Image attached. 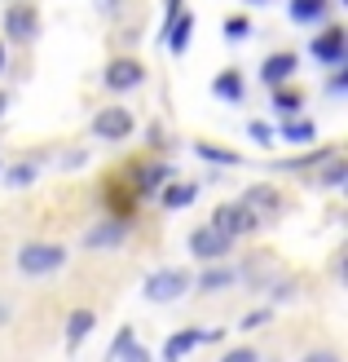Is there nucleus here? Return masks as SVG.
<instances>
[{
  "label": "nucleus",
  "instance_id": "1",
  "mask_svg": "<svg viewBox=\"0 0 348 362\" xmlns=\"http://www.w3.org/2000/svg\"><path fill=\"white\" fill-rule=\"evenodd\" d=\"M66 265V247L62 243H27L18 252V269L27 279H44V274H58Z\"/></svg>",
  "mask_w": 348,
  "mask_h": 362
},
{
  "label": "nucleus",
  "instance_id": "2",
  "mask_svg": "<svg viewBox=\"0 0 348 362\" xmlns=\"http://www.w3.org/2000/svg\"><path fill=\"white\" fill-rule=\"evenodd\" d=\"M145 300H155V305H168V300H181L190 292V274L186 269H155L150 279H145Z\"/></svg>",
  "mask_w": 348,
  "mask_h": 362
},
{
  "label": "nucleus",
  "instance_id": "3",
  "mask_svg": "<svg viewBox=\"0 0 348 362\" xmlns=\"http://www.w3.org/2000/svg\"><path fill=\"white\" fill-rule=\"evenodd\" d=\"M212 226L221 230V234H229V239H243V234H256L260 216H256L243 199H238V204H221V208L212 212Z\"/></svg>",
  "mask_w": 348,
  "mask_h": 362
},
{
  "label": "nucleus",
  "instance_id": "4",
  "mask_svg": "<svg viewBox=\"0 0 348 362\" xmlns=\"http://www.w3.org/2000/svg\"><path fill=\"white\" fill-rule=\"evenodd\" d=\"M229 247H234V239H229V234H221V230H216L212 221L208 226H198L194 234H190V257H198V261H225L229 257Z\"/></svg>",
  "mask_w": 348,
  "mask_h": 362
},
{
  "label": "nucleus",
  "instance_id": "5",
  "mask_svg": "<svg viewBox=\"0 0 348 362\" xmlns=\"http://www.w3.org/2000/svg\"><path fill=\"white\" fill-rule=\"evenodd\" d=\"M5 35L9 40H23V45H31L40 35V13H35L31 0H13L5 9Z\"/></svg>",
  "mask_w": 348,
  "mask_h": 362
},
{
  "label": "nucleus",
  "instance_id": "6",
  "mask_svg": "<svg viewBox=\"0 0 348 362\" xmlns=\"http://www.w3.org/2000/svg\"><path fill=\"white\" fill-rule=\"evenodd\" d=\"M133 111H124V106H106V111H97V119H93V133L102 137V141H124L128 133H133Z\"/></svg>",
  "mask_w": 348,
  "mask_h": 362
},
{
  "label": "nucleus",
  "instance_id": "7",
  "mask_svg": "<svg viewBox=\"0 0 348 362\" xmlns=\"http://www.w3.org/2000/svg\"><path fill=\"white\" fill-rule=\"evenodd\" d=\"M141 80H145V66L137 58H115L106 66V76H102V84L111 88V93H128V88H137Z\"/></svg>",
  "mask_w": 348,
  "mask_h": 362
},
{
  "label": "nucleus",
  "instance_id": "8",
  "mask_svg": "<svg viewBox=\"0 0 348 362\" xmlns=\"http://www.w3.org/2000/svg\"><path fill=\"white\" fill-rule=\"evenodd\" d=\"M348 35H344V27H326L322 35H313V45H308V53H313L318 62H326V66H340L344 62V53H348Z\"/></svg>",
  "mask_w": 348,
  "mask_h": 362
},
{
  "label": "nucleus",
  "instance_id": "9",
  "mask_svg": "<svg viewBox=\"0 0 348 362\" xmlns=\"http://www.w3.org/2000/svg\"><path fill=\"white\" fill-rule=\"evenodd\" d=\"M128 239V221H119V216H111V221H102V226H93L84 234V247H119Z\"/></svg>",
  "mask_w": 348,
  "mask_h": 362
},
{
  "label": "nucleus",
  "instance_id": "10",
  "mask_svg": "<svg viewBox=\"0 0 348 362\" xmlns=\"http://www.w3.org/2000/svg\"><path fill=\"white\" fill-rule=\"evenodd\" d=\"M291 76H296V53H269V58L260 62V80L269 84V88H278V84H287Z\"/></svg>",
  "mask_w": 348,
  "mask_h": 362
},
{
  "label": "nucleus",
  "instance_id": "11",
  "mask_svg": "<svg viewBox=\"0 0 348 362\" xmlns=\"http://www.w3.org/2000/svg\"><path fill=\"white\" fill-rule=\"evenodd\" d=\"M212 340H221V332H176V336H168V345H163V358H181L198 345H212Z\"/></svg>",
  "mask_w": 348,
  "mask_h": 362
},
{
  "label": "nucleus",
  "instance_id": "12",
  "mask_svg": "<svg viewBox=\"0 0 348 362\" xmlns=\"http://www.w3.org/2000/svg\"><path fill=\"white\" fill-rule=\"evenodd\" d=\"M238 283V269L234 265H221V261H208L203 279H198V292H225V287Z\"/></svg>",
  "mask_w": 348,
  "mask_h": 362
},
{
  "label": "nucleus",
  "instance_id": "13",
  "mask_svg": "<svg viewBox=\"0 0 348 362\" xmlns=\"http://www.w3.org/2000/svg\"><path fill=\"white\" fill-rule=\"evenodd\" d=\"M243 204H247L256 216H260V212H265V216H278V212H282V199H278V190H273V186H251V190L243 194Z\"/></svg>",
  "mask_w": 348,
  "mask_h": 362
},
{
  "label": "nucleus",
  "instance_id": "14",
  "mask_svg": "<svg viewBox=\"0 0 348 362\" xmlns=\"http://www.w3.org/2000/svg\"><path fill=\"white\" fill-rule=\"evenodd\" d=\"M326 13H331V0H291V23H300V27L322 23Z\"/></svg>",
  "mask_w": 348,
  "mask_h": 362
},
{
  "label": "nucleus",
  "instance_id": "15",
  "mask_svg": "<svg viewBox=\"0 0 348 362\" xmlns=\"http://www.w3.org/2000/svg\"><path fill=\"white\" fill-rule=\"evenodd\" d=\"M159 199H163V208H190L194 199H198V186L194 181H176V186H168V181H163V190H159Z\"/></svg>",
  "mask_w": 348,
  "mask_h": 362
},
{
  "label": "nucleus",
  "instance_id": "16",
  "mask_svg": "<svg viewBox=\"0 0 348 362\" xmlns=\"http://www.w3.org/2000/svg\"><path fill=\"white\" fill-rule=\"evenodd\" d=\"M212 88H216V98H221V102H243V98H247V88H243V71H221Z\"/></svg>",
  "mask_w": 348,
  "mask_h": 362
},
{
  "label": "nucleus",
  "instance_id": "17",
  "mask_svg": "<svg viewBox=\"0 0 348 362\" xmlns=\"http://www.w3.org/2000/svg\"><path fill=\"white\" fill-rule=\"evenodd\" d=\"M93 327H97V314H93V310H71V318H66L71 349H76V345H80V340H84L88 332H93Z\"/></svg>",
  "mask_w": 348,
  "mask_h": 362
},
{
  "label": "nucleus",
  "instance_id": "18",
  "mask_svg": "<svg viewBox=\"0 0 348 362\" xmlns=\"http://www.w3.org/2000/svg\"><path fill=\"white\" fill-rule=\"evenodd\" d=\"M124 358H133V362H145V358H150V354H145L137 340H133V332H128V327L115 336V345H111V362H124Z\"/></svg>",
  "mask_w": 348,
  "mask_h": 362
},
{
  "label": "nucleus",
  "instance_id": "19",
  "mask_svg": "<svg viewBox=\"0 0 348 362\" xmlns=\"http://www.w3.org/2000/svg\"><path fill=\"white\" fill-rule=\"evenodd\" d=\"M163 181H168V168L163 164H145L141 173H137V199H145V194H155Z\"/></svg>",
  "mask_w": 348,
  "mask_h": 362
},
{
  "label": "nucleus",
  "instance_id": "20",
  "mask_svg": "<svg viewBox=\"0 0 348 362\" xmlns=\"http://www.w3.org/2000/svg\"><path fill=\"white\" fill-rule=\"evenodd\" d=\"M198 159H212V164H243V155H234L225 146H216V141H198Z\"/></svg>",
  "mask_w": 348,
  "mask_h": 362
},
{
  "label": "nucleus",
  "instance_id": "21",
  "mask_svg": "<svg viewBox=\"0 0 348 362\" xmlns=\"http://www.w3.org/2000/svg\"><path fill=\"white\" fill-rule=\"evenodd\" d=\"M273 111H278V115H296L300 111V93L287 88V84H278V88H273Z\"/></svg>",
  "mask_w": 348,
  "mask_h": 362
},
{
  "label": "nucleus",
  "instance_id": "22",
  "mask_svg": "<svg viewBox=\"0 0 348 362\" xmlns=\"http://www.w3.org/2000/svg\"><path fill=\"white\" fill-rule=\"evenodd\" d=\"M282 137L287 141H313L318 129H313V119H291V124H282Z\"/></svg>",
  "mask_w": 348,
  "mask_h": 362
},
{
  "label": "nucleus",
  "instance_id": "23",
  "mask_svg": "<svg viewBox=\"0 0 348 362\" xmlns=\"http://www.w3.org/2000/svg\"><path fill=\"white\" fill-rule=\"evenodd\" d=\"M31 181H35V164H13L5 173V186L9 190H23V186H31Z\"/></svg>",
  "mask_w": 348,
  "mask_h": 362
},
{
  "label": "nucleus",
  "instance_id": "24",
  "mask_svg": "<svg viewBox=\"0 0 348 362\" xmlns=\"http://www.w3.org/2000/svg\"><path fill=\"white\" fill-rule=\"evenodd\" d=\"M344 177H348V168H344V159H340V155H331V168H326V173H322V177L313 181V186H326V190H335L340 181H344Z\"/></svg>",
  "mask_w": 348,
  "mask_h": 362
},
{
  "label": "nucleus",
  "instance_id": "25",
  "mask_svg": "<svg viewBox=\"0 0 348 362\" xmlns=\"http://www.w3.org/2000/svg\"><path fill=\"white\" fill-rule=\"evenodd\" d=\"M225 35H229V40H247V35H251V18L247 13L225 18Z\"/></svg>",
  "mask_w": 348,
  "mask_h": 362
},
{
  "label": "nucleus",
  "instance_id": "26",
  "mask_svg": "<svg viewBox=\"0 0 348 362\" xmlns=\"http://www.w3.org/2000/svg\"><path fill=\"white\" fill-rule=\"evenodd\" d=\"M265 322H269V310H256V314L243 318V332H256V327H265Z\"/></svg>",
  "mask_w": 348,
  "mask_h": 362
},
{
  "label": "nucleus",
  "instance_id": "27",
  "mask_svg": "<svg viewBox=\"0 0 348 362\" xmlns=\"http://www.w3.org/2000/svg\"><path fill=\"white\" fill-rule=\"evenodd\" d=\"M225 362H256V349H234L225 354Z\"/></svg>",
  "mask_w": 348,
  "mask_h": 362
},
{
  "label": "nucleus",
  "instance_id": "28",
  "mask_svg": "<svg viewBox=\"0 0 348 362\" xmlns=\"http://www.w3.org/2000/svg\"><path fill=\"white\" fill-rule=\"evenodd\" d=\"M344 88H348V76H344V71H335V76H331V93H344Z\"/></svg>",
  "mask_w": 348,
  "mask_h": 362
},
{
  "label": "nucleus",
  "instance_id": "29",
  "mask_svg": "<svg viewBox=\"0 0 348 362\" xmlns=\"http://www.w3.org/2000/svg\"><path fill=\"white\" fill-rule=\"evenodd\" d=\"M181 9H186V0H168V18H163V27H168V23H172V18L181 13Z\"/></svg>",
  "mask_w": 348,
  "mask_h": 362
},
{
  "label": "nucleus",
  "instance_id": "30",
  "mask_svg": "<svg viewBox=\"0 0 348 362\" xmlns=\"http://www.w3.org/2000/svg\"><path fill=\"white\" fill-rule=\"evenodd\" d=\"M97 9L102 13H119V0H97Z\"/></svg>",
  "mask_w": 348,
  "mask_h": 362
},
{
  "label": "nucleus",
  "instance_id": "31",
  "mask_svg": "<svg viewBox=\"0 0 348 362\" xmlns=\"http://www.w3.org/2000/svg\"><path fill=\"white\" fill-rule=\"evenodd\" d=\"M5 62H9V49H5V40H0V76H5Z\"/></svg>",
  "mask_w": 348,
  "mask_h": 362
},
{
  "label": "nucleus",
  "instance_id": "32",
  "mask_svg": "<svg viewBox=\"0 0 348 362\" xmlns=\"http://www.w3.org/2000/svg\"><path fill=\"white\" fill-rule=\"evenodd\" d=\"M9 318V305H0V322H5Z\"/></svg>",
  "mask_w": 348,
  "mask_h": 362
},
{
  "label": "nucleus",
  "instance_id": "33",
  "mask_svg": "<svg viewBox=\"0 0 348 362\" xmlns=\"http://www.w3.org/2000/svg\"><path fill=\"white\" fill-rule=\"evenodd\" d=\"M5 106H9V98H5V93H0V115H5Z\"/></svg>",
  "mask_w": 348,
  "mask_h": 362
},
{
  "label": "nucleus",
  "instance_id": "34",
  "mask_svg": "<svg viewBox=\"0 0 348 362\" xmlns=\"http://www.w3.org/2000/svg\"><path fill=\"white\" fill-rule=\"evenodd\" d=\"M247 5H260V0H247Z\"/></svg>",
  "mask_w": 348,
  "mask_h": 362
}]
</instances>
